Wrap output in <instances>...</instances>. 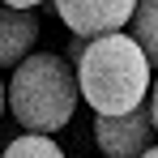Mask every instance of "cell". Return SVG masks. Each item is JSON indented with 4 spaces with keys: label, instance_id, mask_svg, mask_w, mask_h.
<instances>
[{
    "label": "cell",
    "instance_id": "1",
    "mask_svg": "<svg viewBox=\"0 0 158 158\" xmlns=\"http://www.w3.org/2000/svg\"><path fill=\"white\" fill-rule=\"evenodd\" d=\"M81 98L94 115H128L150 103L154 90V64L137 47L132 34H98L85 43V56L77 64Z\"/></svg>",
    "mask_w": 158,
    "mask_h": 158
},
{
    "label": "cell",
    "instance_id": "2",
    "mask_svg": "<svg viewBox=\"0 0 158 158\" xmlns=\"http://www.w3.org/2000/svg\"><path fill=\"white\" fill-rule=\"evenodd\" d=\"M81 98L77 69L60 52H34L22 60L9 77V115L22 124V132H60Z\"/></svg>",
    "mask_w": 158,
    "mask_h": 158
},
{
    "label": "cell",
    "instance_id": "3",
    "mask_svg": "<svg viewBox=\"0 0 158 158\" xmlns=\"http://www.w3.org/2000/svg\"><path fill=\"white\" fill-rule=\"evenodd\" d=\"M154 115L150 103L128 111V115H94V141L103 158H141L145 150H154Z\"/></svg>",
    "mask_w": 158,
    "mask_h": 158
},
{
    "label": "cell",
    "instance_id": "4",
    "mask_svg": "<svg viewBox=\"0 0 158 158\" xmlns=\"http://www.w3.org/2000/svg\"><path fill=\"white\" fill-rule=\"evenodd\" d=\"M56 17L69 34L98 39V34H120L137 13V0H52Z\"/></svg>",
    "mask_w": 158,
    "mask_h": 158
},
{
    "label": "cell",
    "instance_id": "5",
    "mask_svg": "<svg viewBox=\"0 0 158 158\" xmlns=\"http://www.w3.org/2000/svg\"><path fill=\"white\" fill-rule=\"evenodd\" d=\"M39 17L34 9H0V69H17L34 56Z\"/></svg>",
    "mask_w": 158,
    "mask_h": 158
},
{
    "label": "cell",
    "instance_id": "6",
    "mask_svg": "<svg viewBox=\"0 0 158 158\" xmlns=\"http://www.w3.org/2000/svg\"><path fill=\"white\" fill-rule=\"evenodd\" d=\"M128 34L137 39V47L150 56V64H154V73H158V0H137Z\"/></svg>",
    "mask_w": 158,
    "mask_h": 158
},
{
    "label": "cell",
    "instance_id": "7",
    "mask_svg": "<svg viewBox=\"0 0 158 158\" xmlns=\"http://www.w3.org/2000/svg\"><path fill=\"white\" fill-rule=\"evenodd\" d=\"M0 158H64V150L43 132H22L0 150Z\"/></svg>",
    "mask_w": 158,
    "mask_h": 158
},
{
    "label": "cell",
    "instance_id": "8",
    "mask_svg": "<svg viewBox=\"0 0 158 158\" xmlns=\"http://www.w3.org/2000/svg\"><path fill=\"white\" fill-rule=\"evenodd\" d=\"M150 115H154V128H158V73H154V90H150Z\"/></svg>",
    "mask_w": 158,
    "mask_h": 158
},
{
    "label": "cell",
    "instance_id": "9",
    "mask_svg": "<svg viewBox=\"0 0 158 158\" xmlns=\"http://www.w3.org/2000/svg\"><path fill=\"white\" fill-rule=\"evenodd\" d=\"M0 4H4V9H39L43 0H0Z\"/></svg>",
    "mask_w": 158,
    "mask_h": 158
},
{
    "label": "cell",
    "instance_id": "10",
    "mask_svg": "<svg viewBox=\"0 0 158 158\" xmlns=\"http://www.w3.org/2000/svg\"><path fill=\"white\" fill-rule=\"evenodd\" d=\"M4 111H9V81L0 77V120H4Z\"/></svg>",
    "mask_w": 158,
    "mask_h": 158
},
{
    "label": "cell",
    "instance_id": "11",
    "mask_svg": "<svg viewBox=\"0 0 158 158\" xmlns=\"http://www.w3.org/2000/svg\"><path fill=\"white\" fill-rule=\"evenodd\" d=\"M141 158H158V145H154V150H145V154H141Z\"/></svg>",
    "mask_w": 158,
    "mask_h": 158
}]
</instances>
